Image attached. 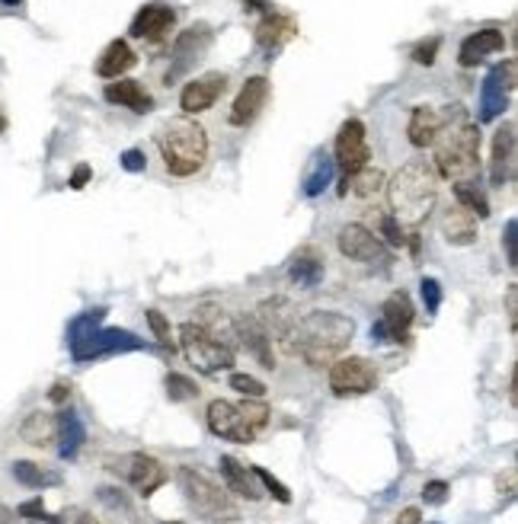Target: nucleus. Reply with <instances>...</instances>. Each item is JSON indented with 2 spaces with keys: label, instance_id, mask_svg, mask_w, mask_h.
<instances>
[{
  "label": "nucleus",
  "instance_id": "nucleus-1",
  "mask_svg": "<svg viewBox=\"0 0 518 524\" xmlns=\"http://www.w3.org/2000/svg\"><path fill=\"white\" fill-rule=\"evenodd\" d=\"M445 128L432 144V167L451 183H480V125L471 122L461 103L445 106Z\"/></svg>",
  "mask_w": 518,
  "mask_h": 524
},
{
  "label": "nucleus",
  "instance_id": "nucleus-2",
  "mask_svg": "<svg viewBox=\"0 0 518 524\" xmlns=\"http://www.w3.org/2000/svg\"><path fill=\"white\" fill-rule=\"evenodd\" d=\"M439 173H435L432 160L413 157L394 173L391 183L384 186L387 205L394 211V221L403 224L407 231H419V224L429 218V211L439 202Z\"/></svg>",
  "mask_w": 518,
  "mask_h": 524
},
{
  "label": "nucleus",
  "instance_id": "nucleus-3",
  "mask_svg": "<svg viewBox=\"0 0 518 524\" xmlns=\"http://www.w3.org/2000/svg\"><path fill=\"white\" fill-rule=\"evenodd\" d=\"M355 336V320L339 314V310H311L298 320L295 330V349L291 355H301L311 368L333 365L343 358L349 342Z\"/></svg>",
  "mask_w": 518,
  "mask_h": 524
},
{
  "label": "nucleus",
  "instance_id": "nucleus-4",
  "mask_svg": "<svg viewBox=\"0 0 518 524\" xmlns=\"http://www.w3.org/2000/svg\"><path fill=\"white\" fill-rule=\"evenodd\" d=\"M154 144L164 160V170L176 179L196 176L208 160V135L192 116L167 119L154 131Z\"/></svg>",
  "mask_w": 518,
  "mask_h": 524
},
{
  "label": "nucleus",
  "instance_id": "nucleus-5",
  "mask_svg": "<svg viewBox=\"0 0 518 524\" xmlns=\"http://www.w3.org/2000/svg\"><path fill=\"white\" fill-rule=\"evenodd\" d=\"M176 483H180L189 509L196 512L199 518L212 521V524H231V521L240 518L234 499L228 496V489H221L215 480H208L202 470L180 467L176 470Z\"/></svg>",
  "mask_w": 518,
  "mask_h": 524
},
{
  "label": "nucleus",
  "instance_id": "nucleus-6",
  "mask_svg": "<svg viewBox=\"0 0 518 524\" xmlns=\"http://www.w3.org/2000/svg\"><path fill=\"white\" fill-rule=\"evenodd\" d=\"M180 349L189 358V365H196V371L202 374H218L234 368V349L224 346L221 339H215L192 320L180 326Z\"/></svg>",
  "mask_w": 518,
  "mask_h": 524
},
{
  "label": "nucleus",
  "instance_id": "nucleus-7",
  "mask_svg": "<svg viewBox=\"0 0 518 524\" xmlns=\"http://www.w3.org/2000/svg\"><path fill=\"white\" fill-rule=\"evenodd\" d=\"M215 45V29L208 23H192L186 26L180 36L173 39V48H170V68L164 74V84H176V80H183L196 64L208 55V48Z\"/></svg>",
  "mask_w": 518,
  "mask_h": 524
},
{
  "label": "nucleus",
  "instance_id": "nucleus-8",
  "mask_svg": "<svg viewBox=\"0 0 518 524\" xmlns=\"http://www.w3.org/2000/svg\"><path fill=\"white\" fill-rule=\"evenodd\" d=\"M106 467L116 473L119 480H125L128 486L135 489L138 496H154L160 486L167 483V467L157 461V457L144 454V451H132V454H122V457H109Z\"/></svg>",
  "mask_w": 518,
  "mask_h": 524
},
{
  "label": "nucleus",
  "instance_id": "nucleus-9",
  "mask_svg": "<svg viewBox=\"0 0 518 524\" xmlns=\"http://www.w3.org/2000/svg\"><path fill=\"white\" fill-rule=\"evenodd\" d=\"M247 10H259V23L253 29V39L259 52H266L269 58L279 55L282 48L298 36V20L285 10H275L272 4H263V0H247Z\"/></svg>",
  "mask_w": 518,
  "mask_h": 524
},
{
  "label": "nucleus",
  "instance_id": "nucleus-10",
  "mask_svg": "<svg viewBox=\"0 0 518 524\" xmlns=\"http://www.w3.org/2000/svg\"><path fill=\"white\" fill-rule=\"evenodd\" d=\"M330 390L336 397H365L378 387V368L359 355H343L330 365Z\"/></svg>",
  "mask_w": 518,
  "mask_h": 524
},
{
  "label": "nucleus",
  "instance_id": "nucleus-11",
  "mask_svg": "<svg viewBox=\"0 0 518 524\" xmlns=\"http://www.w3.org/2000/svg\"><path fill=\"white\" fill-rule=\"evenodd\" d=\"M333 163L343 176L359 173L371 163V147H368V128L362 119H346L336 131L333 144Z\"/></svg>",
  "mask_w": 518,
  "mask_h": 524
},
{
  "label": "nucleus",
  "instance_id": "nucleus-12",
  "mask_svg": "<svg viewBox=\"0 0 518 524\" xmlns=\"http://www.w3.org/2000/svg\"><path fill=\"white\" fill-rule=\"evenodd\" d=\"M515 71H518V64L509 58L503 64H496L487 74V80H483V87H480V122H496L506 112L512 93H515Z\"/></svg>",
  "mask_w": 518,
  "mask_h": 524
},
{
  "label": "nucleus",
  "instance_id": "nucleus-13",
  "mask_svg": "<svg viewBox=\"0 0 518 524\" xmlns=\"http://www.w3.org/2000/svg\"><path fill=\"white\" fill-rule=\"evenodd\" d=\"M336 247L346 259L365 262V266H375V262H391V250H387L384 240L375 231H368L365 224H343L339 227Z\"/></svg>",
  "mask_w": 518,
  "mask_h": 524
},
{
  "label": "nucleus",
  "instance_id": "nucleus-14",
  "mask_svg": "<svg viewBox=\"0 0 518 524\" xmlns=\"http://www.w3.org/2000/svg\"><path fill=\"white\" fill-rule=\"evenodd\" d=\"M416 320V307L407 291H394L391 298L381 304V320L371 326V339L375 342H403L410 336V326Z\"/></svg>",
  "mask_w": 518,
  "mask_h": 524
},
{
  "label": "nucleus",
  "instance_id": "nucleus-15",
  "mask_svg": "<svg viewBox=\"0 0 518 524\" xmlns=\"http://www.w3.org/2000/svg\"><path fill=\"white\" fill-rule=\"evenodd\" d=\"M173 29H176V10L170 4H160V0H154V4H144L135 13L132 26H128V36L157 48V45L170 42Z\"/></svg>",
  "mask_w": 518,
  "mask_h": 524
},
{
  "label": "nucleus",
  "instance_id": "nucleus-16",
  "mask_svg": "<svg viewBox=\"0 0 518 524\" xmlns=\"http://www.w3.org/2000/svg\"><path fill=\"white\" fill-rule=\"evenodd\" d=\"M224 93H228V74L224 71H208L202 77H192L180 93L183 116H202V112L212 109Z\"/></svg>",
  "mask_w": 518,
  "mask_h": 524
},
{
  "label": "nucleus",
  "instance_id": "nucleus-17",
  "mask_svg": "<svg viewBox=\"0 0 518 524\" xmlns=\"http://www.w3.org/2000/svg\"><path fill=\"white\" fill-rule=\"evenodd\" d=\"M256 317L269 330V336L275 342H282L285 352L291 355V349H295V330H298V320H301L295 314V307H291V301L288 298H269V301L259 304Z\"/></svg>",
  "mask_w": 518,
  "mask_h": 524
},
{
  "label": "nucleus",
  "instance_id": "nucleus-18",
  "mask_svg": "<svg viewBox=\"0 0 518 524\" xmlns=\"http://www.w3.org/2000/svg\"><path fill=\"white\" fill-rule=\"evenodd\" d=\"M205 416H208V429H212L224 441H234V445H253V441H256V432L244 422V416H240L237 403L212 400V403H208Z\"/></svg>",
  "mask_w": 518,
  "mask_h": 524
},
{
  "label": "nucleus",
  "instance_id": "nucleus-19",
  "mask_svg": "<svg viewBox=\"0 0 518 524\" xmlns=\"http://www.w3.org/2000/svg\"><path fill=\"white\" fill-rule=\"evenodd\" d=\"M490 183L503 189L515 183V122H503L490 144Z\"/></svg>",
  "mask_w": 518,
  "mask_h": 524
},
{
  "label": "nucleus",
  "instance_id": "nucleus-20",
  "mask_svg": "<svg viewBox=\"0 0 518 524\" xmlns=\"http://www.w3.org/2000/svg\"><path fill=\"white\" fill-rule=\"evenodd\" d=\"M269 77H263V74H256V77H250L244 87H240V93H237V100H234V106H231V116H228V122L234 125V128H250L259 116H263V109H266V103H269Z\"/></svg>",
  "mask_w": 518,
  "mask_h": 524
},
{
  "label": "nucleus",
  "instance_id": "nucleus-21",
  "mask_svg": "<svg viewBox=\"0 0 518 524\" xmlns=\"http://www.w3.org/2000/svg\"><path fill=\"white\" fill-rule=\"evenodd\" d=\"M234 330H237V346H244L259 365L263 368H275V352H272V336L263 323H259L256 314H244L234 320Z\"/></svg>",
  "mask_w": 518,
  "mask_h": 524
},
{
  "label": "nucleus",
  "instance_id": "nucleus-22",
  "mask_svg": "<svg viewBox=\"0 0 518 524\" xmlns=\"http://www.w3.org/2000/svg\"><path fill=\"white\" fill-rule=\"evenodd\" d=\"M439 227H442V237L451 243V247H471V243H477V234H480L477 215H471V211L458 202H451L442 211Z\"/></svg>",
  "mask_w": 518,
  "mask_h": 524
},
{
  "label": "nucleus",
  "instance_id": "nucleus-23",
  "mask_svg": "<svg viewBox=\"0 0 518 524\" xmlns=\"http://www.w3.org/2000/svg\"><path fill=\"white\" fill-rule=\"evenodd\" d=\"M103 100L112 103V106L132 109V112H138V116L154 109V96L148 93V87H144L141 80H132V77H119V80H112V84H106Z\"/></svg>",
  "mask_w": 518,
  "mask_h": 524
},
{
  "label": "nucleus",
  "instance_id": "nucleus-24",
  "mask_svg": "<svg viewBox=\"0 0 518 524\" xmlns=\"http://www.w3.org/2000/svg\"><path fill=\"white\" fill-rule=\"evenodd\" d=\"M506 48V36H503V29H477L471 32L461 48H458V61H461V68H477V64L487 58V55H496V52H503Z\"/></svg>",
  "mask_w": 518,
  "mask_h": 524
},
{
  "label": "nucleus",
  "instance_id": "nucleus-25",
  "mask_svg": "<svg viewBox=\"0 0 518 524\" xmlns=\"http://www.w3.org/2000/svg\"><path fill=\"white\" fill-rule=\"evenodd\" d=\"M218 467H221V477H224V486H228V493H234L240 499H250V502L263 499V486H259L256 473L247 464H240L237 457L224 454Z\"/></svg>",
  "mask_w": 518,
  "mask_h": 524
},
{
  "label": "nucleus",
  "instance_id": "nucleus-26",
  "mask_svg": "<svg viewBox=\"0 0 518 524\" xmlns=\"http://www.w3.org/2000/svg\"><path fill=\"white\" fill-rule=\"evenodd\" d=\"M445 128V112L435 106H413L410 112V125H407V138L413 147H432L439 131Z\"/></svg>",
  "mask_w": 518,
  "mask_h": 524
},
{
  "label": "nucleus",
  "instance_id": "nucleus-27",
  "mask_svg": "<svg viewBox=\"0 0 518 524\" xmlns=\"http://www.w3.org/2000/svg\"><path fill=\"white\" fill-rule=\"evenodd\" d=\"M138 64V55H135V48L128 45L125 39H112L100 58H96V74H100L103 80H119L125 77L128 71H132Z\"/></svg>",
  "mask_w": 518,
  "mask_h": 524
},
{
  "label": "nucleus",
  "instance_id": "nucleus-28",
  "mask_svg": "<svg viewBox=\"0 0 518 524\" xmlns=\"http://www.w3.org/2000/svg\"><path fill=\"white\" fill-rule=\"evenodd\" d=\"M387 186V179L381 170H375L368 163V167H362L359 173H352V176H343V186H339V195H352V199H359V202H375L378 195L384 192Z\"/></svg>",
  "mask_w": 518,
  "mask_h": 524
},
{
  "label": "nucleus",
  "instance_id": "nucleus-29",
  "mask_svg": "<svg viewBox=\"0 0 518 524\" xmlns=\"http://www.w3.org/2000/svg\"><path fill=\"white\" fill-rule=\"evenodd\" d=\"M20 438L32 448H48L52 441L58 438V416L55 413H45V409H36L29 413L20 425Z\"/></svg>",
  "mask_w": 518,
  "mask_h": 524
},
{
  "label": "nucleus",
  "instance_id": "nucleus-30",
  "mask_svg": "<svg viewBox=\"0 0 518 524\" xmlns=\"http://www.w3.org/2000/svg\"><path fill=\"white\" fill-rule=\"evenodd\" d=\"M333 173H336V163H333L330 154L317 151L311 160H307L304 179H301V186H304V195H307V199H317V195L333 183Z\"/></svg>",
  "mask_w": 518,
  "mask_h": 524
},
{
  "label": "nucleus",
  "instance_id": "nucleus-31",
  "mask_svg": "<svg viewBox=\"0 0 518 524\" xmlns=\"http://www.w3.org/2000/svg\"><path fill=\"white\" fill-rule=\"evenodd\" d=\"M192 323H199L202 330H208L215 339H221L224 346H237V330H234V317L231 314H224L221 307H215V304H202L199 307V314H196V320Z\"/></svg>",
  "mask_w": 518,
  "mask_h": 524
},
{
  "label": "nucleus",
  "instance_id": "nucleus-32",
  "mask_svg": "<svg viewBox=\"0 0 518 524\" xmlns=\"http://www.w3.org/2000/svg\"><path fill=\"white\" fill-rule=\"evenodd\" d=\"M323 253L314 247H304L298 250V256L291 259V282L301 285V288H314L320 278H323Z\"/></svg>",
  "mask_w": 518,
  "mask_h": 524
},
{
  "label": "nucleus",
  "instance_id": "nucleus-33",
  "mask_svg": "<svg viewBox=\"0 0 518 524\" xmlns=\"http://www.w3.org/2000/svg\"><path fill=\"white\" fill-rule=\"evenodd\" d=\"M100 502H103V509L109 515V524H141L132 499H128L119 486H103L100 489Z\"/></svg>",
  "mask_w": 518,
  "mask_h": 524
},
{
  "label": "nucleus",
  "instance_id": "nucleus-34",
  "mask_svg": "<svg viewBox=\"0 0 518 524\" xmlns=\"http://www.w3.org/2000/svg\"><path fill=\"white\" fill-rule=\"evenodd\" d=\"M13 480L26 486V489H45V486H58L61 483V473L58 470H48L36 461H16L13 464Z\"/></svg>",
  "mask_w": 518,
  "mask_h": 524
},
{
  "label": "nucleus",
  "instance_id": "nucleus-35",
  "mask_svg": "<svg viewBox=\"0 0 518 524\" xmlns=\"http://www.w3.org/2000/svg\"><path fill=\"white\" fill-rule=\"evenodd\" d=\"M84 438H87V432H84V425H80V419L71 413H58V438L55 441H61V457H74L77 454V448L84 445Z\"/></svg>",
  "mask_w": 518,
  "mask_h": 524
},
{
  "label": "nucleus",
  "instance_id": "nucleus-36",
  "mask_svg": "<svg viewBox=\"0 0 518 524\" xmlns=\"http://www.w3.org/2000/svg\"><path fill=\"white\" fill-rule=\"evenodd\" d=\"M455 202L477 218H490V199L480 183H455Z\"/></svg>",
  "mask_w": 518,
  "mask_h": 524
},
{
  "label": "nucleus",
  "instance_id": "nucleus-37",
  "mask_svg": "<svg viewBox=\"0 0 518 524\" xmlns=\"http://www.w3.org/2000/svg\"><path fill=\"white\" fill-rule=\"evenodd\" d=\"M378 237H384L391 247H397V250H403V247H413L416 250V231H407L403 224H397L391 215H384L381 221H378Z\"/></svg>",
  "mask_w": 518,
  "mask_h": 524
},
{
  "label": "nucleus",
  "instance_id": "nucleus-38",
  "mask_svg": "<svg viewBox=\"0 0 518 524\" xmlns=\"http://www.w3.org/2000/svg\"><path fill=\"white\" fill-rule=\"evenodd\" d=\"M164 387H167V397L173 403H186V400H196L199 397V384L192 381V378H186V374H176V371L167 374Z\"/></svg>",
  "mask_w": 518,
  "mask_h": 524
},
{
  "label": "nucleus",
  "instance_id": "nucleus-39",
  "mask_svg": "<svg viewBox=\"0 0 518 524\" xmlns=\"http://www.w3.org/2000/svg\"><path fill=\"white\" fill-rule=\"evenodd\" d=\"M237 409H240V416H244V422L250 425L253 432H259V429H266V422H269V406L263 403V400H253V397H247L244 403H237Z\"/></svg>",
  "mask_w": 518,
  "mask_h": 524
},
{
  "label": "nucleus",
  "instance_id": "nucleus-40",
  "mask_svg": "<svg viewBox=\"0 0 518 524\" xmlns=\"http://www.w3.org/2000/svg\"><path fill=\"white\" fill-rule=\"evenodd\" d=\"M148 323H151V330H154V339L160 342L164 349H170V352H176V342H173V326H170V320L160 314V310H148Z\"/></svg>",
  "mask_w": 518,
  "mask_h": 524
},
{
  "label": "nucleus",
  "instance_id": "nucleus-41",
  "mask_svg": "<svg viewBox=\"0 0 518 524\" xmlns=\"http://www.w3.org/2000/svg\"><path fill=\"white\" fill-rule=\"evenodd\" d=\"M231 387L237 393H244V397H253V400H263L266 397V384L256 381L253 374H231Z\"/></svg>",
  "mask_w": 518,
  "mask_h": 524
},
{
  "label": "nucleus",
  "instance_id": "nucleus-42",
  "mask_svg": "<svg viewBox=\"0 0 518 524\" xmlns=\"http://www.w3.org/2000/svg\"><path fill=\"white\" fill-rule=\"evenodd\" d=\"M439 48H442V39H439V36H429V39H423V42H419V45L413 48L410 58H413L416 64H426V68H432L435 55H439Z\"/></svg>",
  "mask_w": 518,
  "mask_h": 524
},
{
  "label": "nucleus",
  "instance_id": "nucleus-43",
  "mask_svg": "<svg viewBox=\"0 0 518 524\" xmlns=\"http://www.w3.org/2000/svg\"><path fill=\"white\" fill-rule=\"evenodd\" d=\"M253 473H256V480H259V483H263V486L269 489V493H272L275 499H279V502H291V493H288V486H285L282 480H275V477H272V473H269V470H263V467H253Z\"/></svg>",
  "mask_w": 518,
  "mask_h": 524
},
{
  "label": "nucleus",
  "instance_id": "nucleus-44",
  "mask_svg": "<svg viewBox=\"0 0 518 524\" xmlns=\"http://www.w3.org/2000/svg\"><path fill=\"white\" fill-rule=\"evenodd\" d=\"M423 304H426V310L429 314H435V310H439V304H442V288H439V282H435V278H423Z\"/></svg>",
  "mask_w": 518,
  "mask_h": 524
},
{
  "label": "nucleus",
  "instance_id": "nucleus-45",
  "mask_svg": "<svg viewBox=\"0 0 518 524\" xmlns=\"http://www.w3.org/2000/svg\"><path fill=\"white\" fill-rule=\"evenodd\" d=\"M448 493H451V486H448L445 480H432V483L423 486V499H426L429 505H442Z\"/></svg>",
  "mask_w": 518,
  "mask_h": 524
},
{
  "label": "nucleus",
  "instance_id": "nucleus-46",
  "mask_svg": "<svg viewBox=\"0 0 518 524\" xmlns=\"http://www.w3.org/2000/svg\"><path fill=\"white\" fill-rule=\"evenodd\" d=\"M122 167L128 173H141L144 167H148V157H144V151H138V147H132V151L122 154Z\"/></svg>",
  "mask_w": 518,
  "mask_h": 524
},
{
  "label": "nucleus",
  "instance_id": "nucleus-47",
  "mask_svg": "<svg viewBox=\"0 0 518 524\" xmlns=\"http://www.w3.org/2000/svg\"><path fill=\"white\" fill-rule=\"evenodd\" d=\"M58 524H103L100 518H96L93 512H84V509H71L58 515Z\"/></svg>",
  "mask_w": 518,
  "mask_h": 524
},
{
  "label": "nucleus",
  "instance_id": "nucleus-48",
  "mask_svg": "<svg viewBox=\"0 0 518 524\" xmlns=\"http://www.w3.org/2000/svg\"><path fill=\"white\" fill-rule=\"evenodd\" d=\"M515 231H518V224H515V218L506 224V262H509V266L515 269L518 266V253H515Z\"/></svg>",
  "mask_w": 518,
  "mask_h": 524
},
{
  "label": "nucleus",
  "instance_id": "nucleus-49",
  "mask_svg": "<svg viewBox=\"0 0 518 524\" xmlns=\"http://www.w3.org/2000/svg\"><path fill=\"white\" fill-rule=\"evenodd\" d=\"M90 176H93V170L87 167V163H77L74 173H71V179H68V186H71V189H84V186L90 183Z\"/></svg>",
  "mask_w": 518,
  "mask_h": 524
},
{
  "label": "nucleus",
  "instance_id": "nucleus-50",
  "mask_svg": "<svg viewBox=\"0 0 518 524\" xmlns=\"http://www.w3.org/2000/svg\"><path fill=\"white\" fill-rule=\"evenodd\" d=\"M68 397H71V384L68 381H55L52 384V390H48V400H52V403H68Z\"/></svg>",
  "mask_w": 518,
  "mask_h": 524
},
{
  "label": "nucleus",
  "instance_id": "nucleus-51",
  "mask_svg": "<svg viewBox=\"0 0 518 524\" xmlns=\"http://www.w3.org/2000/svg\"><path fill=\"white\" fill-rule=\"evenodd\" d=\"M506 307H509V326H512V330H515V320H518V288H515V285L509 288Z\"/></svg>",
  "mask_w": 518,
  "mask_h": 524
},
{
  "label": "nucleus",
  "instance_id": "nucleus-52",
  "mask_svg": "<svg viewBox=\"0 0 518 524\" xmlns=\"http://www.w3.org/2000/svg\"><path fill=\"white\" fill-rule=\"evenodd\" d=\"M419 521H423V512H419V509H403L394 524H419Z\"/></svg>",
  "mask_w": 518,
  "mask_h": 524
},
{
  "label": "nucleus",
  "instance_id": "nucleus-53",
  "mask_svg": "<svg viewBox=\"0 0 518 524\" xmlns=\"http://www.w3.org/2000/svg\"><path fill=\"white\" fill-rule=\"evenodd\" d=\"M0 524H20V518H16L10 509H4V505H0Z\"/></svg>",
  "mask_w": 518,
  "mask_h": 524
},
{
  "label": "nucleus",
  "instance_id": "nucleus-54",
  "mask_svg": "<svg viewBox=\"0 0 518 524\" xmlns=\"http://www.w3.org/2000/svg\"><path fill=\"white\" fill-rule=\"evenodd\" d=\"M4 128H7V119H4V112H0V135H4Z\"/></svg>",
  "mask_w": 518,
  "mask_h": 524
},
{
  "label": "nucleus",
  "instance_id": "nucleus-55",
  "mask_svg": "<svg viewBox=\"0 0 518 524\" xmlns=\"http://www.w3.org/2000/svg\"><path fill=\"white\" fill-rule=\"evenodd\" d=\"M4 4H10V7H13V4H20V0H4Z\"/></svg>",
  "mask_w": 518,
  "mask_h": 524
},
{
  "label": "nucleus",
  "instance_id": "nucleus-56",
  "mask_svg": "<svg viewBox=\"0 0 518 524\" xmlns=\"http://www.w3.org/2000/svg\"><path fill=\"white\" fill-rule=\"evenodd\" d=\"M167 524H183V521H167Z\"/></svg>",
  "mask_w": 518,
  "mask_h": 524
},
{
  "label": "nucleus",
  "instance_id": "nucleus-57",
  "mask_svg": "<svg viewBox=\"0 0 518 524\" xmlns=\"http://www.w3.org/2000/svg\"><path fill=\"white\" fill-rule=\"evenodd\" d=\"M32 524H45V521H32Z\"/></svg>",
  "mask_w": 518,
  "mask_h": 524
}]
</instances>
